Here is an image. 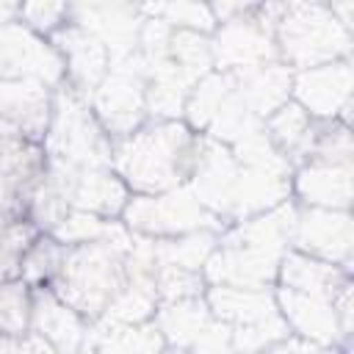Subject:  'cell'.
<instances>
[{"mask_svg":"<svg viewBox=\"0 0 354 354\" xmlns=\"http://www.w3.org/2000/svg\"><path fill=\"white\" fill-rule=\"evenodd\" d=\"M64 254H66V246H61L47 232H39V238L28 246V252L22 257L19 279L30 288H47L58 277V271L64 266Z\"/></svg>","mask_w":354,"mask_h":354,"instance_id":"f546056e","label":"cell"},{"mask_svg":"<svg viewBox=\"0 0 354 354\" xmlns=\"http://www.w3.org/2000/svg\"><path fill=\"white\" fill-rule=\"evenodd\" d=\"M199 136L180 119L147 122L136 133L113 141L111 169L136 194H163L188 183Z\"/></svg>","mask_w":354,"mask_h":354,"instance_id":"6da1fadb","label":"cell"},{"mask_svg":"<svg viewBox=\"0 0 354 354\" xmlns=\"http://www.w3.org/2000/svg\"><path fill=\"white\" fill-rule=\"evenodd\" d=\"M329 11H332V17L351 33V19H354V3L351 0H346V3H332L329 6Z\"/></svg>","mask_w":354,"mask_h":354,"instance_id":"60d3db41","label":"cell"},{"mask_svg":"<svg viewBox=\"0 0 354 354\" xmlns=\"http://www.w3.org/2000/svg\"><path fill=\"white\" fill-rule=\"evenodd\" d=\"M282 254L246 249V246H218L205 268L202 277L210 285H227V288H249V290H268V285L277 282Z\"/></svg>","mask_w":354,"mask_h":354,"instance_id":"5bb4252c","label":"cell"},{"mask_svg":"<svg viewBox=\"0 0 354 354\" xmlns=\"http://www.w3.org/2000/svg\"><path fill=\"white\" fill-rule=\"evenodd\" d=\"M44 166H47L44 147L28 141L19 130L0 122V177L11 180L30 196L33 185L44 174Z\"/></svg>","mask_w":354,"mask_h":354,"instance_id":"484cf974","label":"cell"},{"mask_svg":"<svg viewBox=\"0 0 354 354\" xmlns=\"http://www.w3.org/2000/svg\"><path fill=\"white\" fill-rule=\"evenodd\" d=\"M0 354H58L44 337L25 332V335H0Z\"/></svg>","mask_w":354,"mask_h":354,"instance_id":"f35d334b","label":"cell"},{"mask_svg":"<svg viewBox=\"0 0 354 354\" xmlns=\"http://www.w3.org/2000/svg\"><path fill=\"white\" fill-rule=\"evenodd\" d=\"M296 210L299 207L288 199V202L277 205L274 210H266L260 216L238 221L227 232L218 235V246H246V249L285 254V249L290 246V232H293Z\"/></svg>","mask_w":354,"mask_h":354,"instance_id":"ffe728a7","label":"cell"},{"mask_svg":"<svg viewBox=\"0 0 354 354\" xmlns=\"http://www.w3.org/2000/svg\"><path fill=\"white\" fill-rule=\"evenodd\" d=\"M290 86H293V69L285 66L282 61L232 72L235 97L260 122H266L277 108H282L290 100Z\"/></svg>","mask_w":354,"mask_h":354,"instance_id":"d6986e66","label":"cell"},{"mask_svg":"<svg viewBox=\"0 0 354 354\" xmlns=\"http://www.w3.org/2000/svg\"><path fill=\"white\" fill-rule=\"evenodd\" d=\"M53 116V88L39 80L0 83V122L19 130L28 141L41 144Z\"/></svg>","mask_w":354,"mask_h":354,"instance_id":"9a60e30c","label":"cell"},{"mask_svg":"<svg viewBox=\"0 0 354 354\" xmlns=\"http://www.w3.org/2000/svg\"><path fill=\"white\" fill-rule=\"evenodd\" d=\"M160 332V337L166 340V348L174 351H191L205 332L213 324V315L205 304V299H183V301H163L155 310V321H152Z\"/></svg>","mask_w":354,"mask_h":354,"instance_id":"cb8c5ba5","label":"cell"},{"mask_svg":"<svg viewBox=\"0 0 354 354\" xmlns=\"http://www.w3.org/2000/svg\"><path fill=\"white\" fill-rule=\"evenodd\" d=\"M155 296H158V304H163V301H183V299H199V296H205V277H202V271L158 266Z\"/></svg>","mask_w":354,"mask_h":354,"instance_id":"8d00e7d4","label":"cell"},{"mask_svg":"<svg viewBox=\"0 0 354 354\" xmlns=\"http://www.w3.org/2000/svg\"><path fill=\"white\" fill-rule=\"evenodd\" d=\"M263 354H343L337 351V346H318V343H310V340H301V337H285L282 343L266 348Z\"/></svg>","mask_w":354,"mask_h":354,"instance_id":"ab89813d","label":"cell"},{"mask_svg":"<svg viewBox=\"0 0 354 354\" xmlns=\"http://www.w3.org/2000/svg\"><path fill=\"white\" fill-rule=\"evenodd\" d=\"M30 290L22 279L0 282V335L30 332Z\"/></svg>","mask_w":354,"mask_h":354,"instance_id":"d590c367","label":"cell"},{"mask_svg":"<svg viewBox=\"0 0 354 354\" xmlns=\"http://www.w3.org/2000/svg\"><path fill=\"white\" fill-rule=\"evenodd\" d=\"M230 91H232V72H216V69L207 72L188 91V100L183 108L185 124L194 133H205L210 127V122L216 119L218 108L224 105V100L230 97Z\"/></svg>","mask_w":354,"mask_h":354,"instance_id":"4316f807","label":"cell"},{"mask_svg":"<svg viewBox=\"0 0 354 354\" xmlns=\"http://www.w3.org/2000/svg\"><path fill=\"white\" fill-rule=\"evenodd\" d=\"M88 105L111 141H119L147 124V80L138 53L119 64H111Z\"/></svg>","mask_w":354,"mask_h":354,"instance_id":"8992f818","label":"cell"},{"mask_svg":"<svg viewBox=\"0 0 354 354\" xmlns=\"http://www.w3.org/2000/svg\"><path fill=\"white\" fill-rule=\"evenodd\" d=\"M274 299H277L279 315L285 318L288 329L296 337L318 343V346L340 343V329H337V318L332 310V299L307 296V293H296L288 288H279Z\"/></svg>","mask_w":354,"mask_h":354,"instance_id":"ac0fdd59","label":"cell"},{"mask_svg":"<svg viewBox=\"0 0 354 354\" xmlns=\"http://www.w3.org/2000/svg\"><path fill=\"white\" fill-rule=\"evenodd\" d=\"M86 354H166V340L152 321L100 324L83 343Z\"/></svg>","mask_w":354,"mask_h":354,"instance_id":"d4e9b609","label":"cell"},{"mask_svg":"<svg viewBox=\"0 0 354 354\" xmlns=\"http://www.w3.org/2000/svg\"><path fill=\"white\" fill-rule=\"evenodd\" d=\"M130 243L94 241L66 246L64 266L47 288L83 321H100L105 307L124 288V252Z\"/></svg>","mask_w":354,"mask_h":354,"instance_id":"7a4b0ae2","label":"cell"},{"mask_svg":"<svg viewBox=\"0 0 354 354\" xmlns=\"http://www.w3.org/2000/svg\"><path fill=\"white\" fill-rule=\"evenodd\" d=\"M17 17H19V6H14V3H0V28L8 25V22H17Z\"/></svg>","mask_w":354,"mask_h":354,"instance_id":"b9f144b4","label":"cell"},{"mask_svg":"<svg viewBox=\"0 0 354 354\" xmlns=\"http://www.w3.org/2000/svg\"><path fill=\"white\" fill-rule=\"evenodd\" d=\"M266 136L271 144L279 149V155L290 163V169H299L307 163L313 152V141L318 133V122L293 100H288L282 108H277L266 122H263Z\"/></svg>","mask_w":354,"mask_h":354,"instance_id":"7402d4cb","label":"cell"},{"mask_svg":"<svg viewBox=\"0 0 354 354\" xmlns=\"http://www.w3.org/2000/svg\"><path fill=\"white\" fill-rule=\"evenodd\" d=\"M44 155L75 169H111L113 141L97 122L88 100L66 83L53 88V116L44 133Z\"/></svg>","mask_w":354,"mask_h":354,"instance_id":"277c9868","label":"cell"},{"mask_svg":"<svg viewBox=\"0 0 354 354\" xmlns=\"http://www.w3.org/2000/svg\"><path fill=\"white\" fill-rule=\"evenodd\" d=\"M169 61L191 80H202L207 72H213V53H210V36L194 33V30H171L169 47H166Z\"/></svg>","mask_w":354,"mask_h":354,"instance_id":"f1b7e54d","label":"cell"},{"mask_svg":"<svg viewBox=\"0 0 354 354\" xmlns=\"http://www.w3.org/2000/svg\"><path fill=\"white\" fill-rule=\"evenodd\" d=\"M290 191L307 207L348 210L351 205V163L307 160L290 174Z\"/></svg>","mask_w":354,"mask_h":354,"instance_id":"e0dca14e","label":"cell"},{"mask_svg":"<svg viewBox=\"0 0 354 354\" xmlns=\"http://www.w3.org/2000/svg\"><path fill=\"white\" fill-rule=\"evenodd\" d=\"M36 238L39 230L25 218H14L0 230V282L19 279L22 257Z\"/></svg>","mask_w":354,"mask_h":354,"instance_id":"d6a6232c","label":"cell"},{"mask_svg":"<svg viewBox=\"0 0 354 354\" xmlns=\"http://www.w3.org/2000/svg\"><path fill=\"white\" fill-rule=\"evenodd\" d=\"M232 158L246 166V169H257V171H274V174H293L290 163L279 155V149L271 144V138L266 136L263 124L243 133L235 144H230Z\"/></svg>","mask_w":354,"mask_h":354,"instance_id":"4dcf8cb0","label":"cell"},{"mask_svg":"<svg viewBox=\"0 0 354 354\" xmlns=\"http://www.w3.org/2000/svg\"><path fill=\"white\" fill-rule=\"evenodd\" d=\"M30 332L44 337L58 354H80L86 343V321L66 307L50 288L30 290Z\"/></svg>","mask_w":354,"mask_h":354,"instance_id":"2e32d148","label":"cell"},{"mask_svg":"<svg viewBox=\"0 0 354 354\" xmlns=\"http://www.w3.org/2000/svg\"><path fill=\"white\" fill-rule=\"evenodd\" d=\"M50 44L55 47V53L61 55V61L66 66L64 83L72 91H77L83 100H91L94 88L105 80V75L111 69V55H108L105 44L94 33H88L86 28H80L69 19L64 28H58L50 36Z\"/></svg>","mask_w":354,"mask_h":354,"instance_id":"4fadbf2b","label":"cell"},{"mask_svg":"<svg viewBox=\"0 0 354 354\" xmlns=\"http://www.w3.org/2000/svg\"><path fill=\"white\" fill-rule=\"evenodd\" d=\"M155 310H158V296L152 290L124 285L105 307L100 324H144L155 315Z\"/></svg>","mask_w":354,"mask_h":354,"instance_id":"e575fe53","label":"cell"},{"mask_svg":"<svg viewBox=\"0 0 354 354\" xmlns=\"http://www.w3.org/2000/svg\"><path fill=\"white\" fill-rule=\"evenodd\" d=\"M205 304L210 315L227 326H249L266 321L279 313L271 290H249V288H227L210 285L205 288Z\"/></svg>","mask_w":354,"mask_h":354,"instance_id":"603a6c76","label":"cell"},{"mask_svg":"<svg viewBox=\"0 0 354 354\" xmlns=\"http://www.w3.org/2000/svg\"><path fill=\"white\" fill-rule=\"evenodd\" d=\"M290 100L301 105L315 122L348 124L351 111V61H332L293 72Z\"/></svg>","mask_w":354,"mask_h":354,"instance_id":"9c48e42d","label":"cell"},{"mask_svg":"<svg viewBox=\"0 0 354 354\" xmlns=\"http://www.w3.org/2000/svg\"><path fill=\"white\" fill-rule=\"evenodd\" d=\"M124 227L133 235H144V238H180L188 232H199V230H221V221L207 213L199 199L191 194L188 185L163 191V194H136L127 199L124 210H122Z\"/></svg>","mask_w":354,"mask_h":354,"instance_id":"5b68a950","label":"cell"},{"mask_svg":"<svg viewBox=\"0 0 354 354\" xmlns=\"http://www.w3.org/2000/svg\"><path fill=\"white\" fill-rule=\"evenodd\" d=\"M17 19L25 28H30L36 36L50 39L58 28L66 25L69 3H25V6H19V17Z\"/></svg>","mask_w":354,"mask_h":354,"instance_id":"74e56055","label":"cell"},{"mask_svg":"<svg viewBox=\"0 0 354 354\" xmlns=\"http://www.w3.org/2000/svg\"><path fill=\"white\" fill-rule=\"evenodd\" d=\"M66 77V66L50 39L36 36L19 19L0 28V83L39 80L47 88H58Z\"/></svg>","mask_w":354,"mask_h":354,"instance_id":"52a82bcc","label":"cell"},{"mask_svg":"<svg viewBox=\"0 0 354 354\" xmlns=\"http://www.w3.org/2000/svg\"><path fill=\"white\" fill-rule=\"evenodd\" d=\"M277 279L288 290L307 293V296H321V299H335V293L346 282H351L346 268L315 260V257L301 254L296 249H285V254L279 260Z\"/></svg>","mask_w":354,"mask_h":354,"instance_id":"44dd1931","label":"cell"},{"mask_svg":"<svg viewBox=\"0 0 354 354\" xmlns=\"http://www.w3.org/2000/svg\"><path fill=\"white\" fill-rule=\"evenodd\" d=\"M166 354H169V351H166Z\"/></svg>","mask_w":354,"mask_h":354,"instance_id":"ee69618b","label":"cell"},{"mask_svg":"<svg viewBox=\"0 0 354 354\" xmlns=\"http://www.w3.org/2000/svg\"><path fill=\"white\" fill-rule=\"evenodd\" d=\"M351 246H354V232H351L348 210H324V207L296 210L290 249L351 271Z\"/></svg>","mask_w":354,"mask_h":354,"instance_id":"8fae6325","label":"cell"},{"mask_svg":"<svg viewBox=\"0 0 354 354\" xmlns=\"http://www.w3.org/2000/svg\"><path fill=\"white\" fill-rule=\"evenodd\" d=\"M144 17H158L166 25L177 30H194L210 36L216 30V19L210 14V6L199 3H155V6H138Z\"/></svg>","mask_w":354,"mask_h":354,"instance_id":"836d02e7","label":"cell"},{"mask_svg":"<svg viewBox=\"0 0 354 354\" xmlns=\"http://www.w3.org/2000/svg\"><path fill=\"white\" fill-rule=\"evenodd\" d=\"M8 221H14V218H8V216H3V213H0V230H3Z\"/></svg>","mask_w":354,"mask_h":354,"instance_id":"7bdbcfd3","label":"cell"},{"mask_svg":"<svg viewBox=\"0 0 354 354\" xmlns=\"http://www.w3.org/2000/svg\"><path fill=\"white\" fill-rule=\"evenodd\" d=\"M69 22L94 33L105 44L111 64L138 53L144 14L133 3H69Z\"/></svg>","mask_w":354,"mask_h":354,"instance_id":"7c38bea8","label":"cell"},{"mask_svg":"<svg viewBox=\"0 0 354 354\" xmlns=\"http://www.w3.org/2000/svg\"><path fill=\"white\" fill-rule=\"evenodd\" d=\"M210 53L216 72H241L279 61L274 33L257 22L254 6L243 17L216 25L210 33Z\"/></svg>","mask_w":354,"mask_h":354,"instance_id":"30bf717a","label":"cell"},{"mask_svg":"<svg viewBox=\"0 0 354 354\" xmlns=\"http://www.w3.org/2000/svg\"><path fill=\"white\" fill-rule=\"evenodd\" d=\"M218 249V232L199 230L180 238H158L155 241V260L158 266H174L185 271H202L207 257Z\"/></svg>","mask_w":354,"mask_h":354,"instance_id":"83f0119b","label":"cell"},{"mask_svg":"<svg viewBox=\"0 0 354 354\" xmlns=\"http://www.w3.org/2000/svg\"><path fill=\"white\" fill-rule=\"evenodd\" d=\"M44 174L61 188L72 210H86L100 218L122 216L130 199L127 185L119 180L113 169H75V166L47 158Z\"/></svg>","mask_w":354,"mask_h":354,"instance_id":"ba28073f","label":"cell"},{"mask_svg":"<svg viewBox=\"0 0 354 354\" xmlns=\"http://www.w3.org/2000/svg\"><path fill=\"white\" fill-rule=\"evenodd\" d=\"M285 337H290V329L279 313L249 326H230V346L235 354H263Z\"/></svg>","mask_w":354,"mask_h":354,"instance_id":"1f68e13d","label":"cell"},{"mask_svg":"<svg viewBox=\"0 0 354 354\" xmlns=\"http://www.w3.org/2000/svg\"><path fill=\"white\" fill-rule=\"evenodd\" d=\"M277 55L290 69H310L332 61H348L351 33L324 3H285L274 28Z\"/></svg>","mask_w":354,"mask_h":354,"instance_id":"3957f363","label":"cell"}]
</instances>
